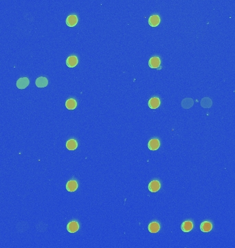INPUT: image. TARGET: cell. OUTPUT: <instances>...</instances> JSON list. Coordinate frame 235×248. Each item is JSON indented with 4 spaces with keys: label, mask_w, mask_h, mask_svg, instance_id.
Masks as SVG:
<instances>
[{
    "label": "cell",
    "mask_w": 235,
    "mask_h": 248,
    "mask_svg": "<svg viewBox=\"0 0 235 248\" xmlns=\"http://www.w3.org/2000/svg\"><path fill=\"white\" fill-rule=\"evenodd\" d=\"M30 81L27 77H23L19 79L17 81V87L19 89H24L29 85Z\"/></svg>",
    "instance_id": "obj_1"
},
{
    "label": "cell",
    "mask_w": 235,
    "mask_h": 248,
    "mask_svg": "<svg viewBox=\"0 0 235 248\" xmlns=\"http://www.w3.org/2000/svg\"><path fill=\"white\" fill-rule=\"evenodd\" d=\"M160 183L158 181H152L149 185V190L151 192H156L160 189Z\"/></svg>",
    "instance_id": "obj_2"
},
{
    "label": "cell",
    "mask_w": 235,
    "mask_h": 248,
    "mask_svg": "<svg viewBox=\"0 0 235 248\" xmlns=\"http://www.w3.org/2000/svg\"><path fill=\"white\" fill-rule=\"evenodd\" d=\"M193 228V223L190 221H186L182 223L181 225V229L184 232H189Z\"/></svg>",
    "instance_id": "obj_3"
},
{
    "label": "cell",
    "mask_w": 235,
    "mask_h": 248,
    "mask_svg": "<svg viewBox=\"0 0 235 248\" xmlns=\"http://www.w3.org/2000/svg\"><path fill=\"white\" fill-rule=\"evenodd\" d=\"M67 229L70 233L76 232L79 229V224L76 221H71L68 223Z\"/></svg>",
    "instance_id": "obj_4"
},
{
    "label": "cell",
    "mask_w": 235,
    "mask_h": 248,
    "mask_svg": "<svg viewBox=\"0 0 235 248\" xmlns=\"http://www.w3.org/2000/svg\"><path fill=\"white\" fill-rule=\"evenodd\" d=\"M159 145H160V143L159 141L157 139H153L151 141H149V143H148V147L151 150H156L159 148Z\"/></svg>",
    "instance_id": "obj_5"
},
{
    "label": "cell",
    "mask_w": 235,
    "mask_h": 248,
    "mask_svg": "<svg viewBox=\"0 0 235 248\" xmlns=\"http://www.w3.org/2000/svg\"><path fill=\"white\" fill-rule=\"evenodd\" d=\"M213 229V225L209 221L202 222L200 225V230L203 232H209Z\"/></svg>",
    "instance_id": "obj_6"
},
{
    "label": "cell",
    "mask_w": 235,
    "mask_h": 248,
    "mask_svg": "<svg viewBox=\"0 0 235 248\" xmlns=\"http://www.w3.org/2000/svg\"><path fill=\"white\" fill-rule=\"evenodd\" d=\"M48 79L44 77L37 78L36 81H35V84H36V86L37 87H39V88H44V87H46L47 85H48Z\"/></svg>",
    "instance_id": "obj_7"
},
{
    "label": "cell",
    "mask_w": 235,
    "mask_h": 248,
    "mask_svg": "<svg viewBox=\"0 0 235 248\" xmlns=\"http://www.w3.org/2000/svg\"><path fill=\"white\" fill-rule=\"evenodd\" d=\"M77 23H78V18H77V17L75 15H72L67 17L66 20V23L68 26L73 27L74 26H76Z\"/></svg>",
    "instance_id": "obj_8"
},
{
    "label": "cell",
    "mask_w": 235,
    "mask_h": 248,
    "mask_svg": "<svg viewBox=\"0 0 235 248\" xmlns=\"http://www.w3.org/2000/svg\"><path fill=\"white\" fill-rule=\"evenodd\" d=\"M160 105V100L157 97H153L149 101V106L151 109H156Z\"/></svg>",
    "instance_id": "obj_9"
},
{
    "label": "cell",
    "mask_w": 235,
    "mask_h": 248,
    "mask_svg": "<svg viewBox=\"0 0 235 248\" xmlns=\"http://www.w3.org/2000/svg\"><path fill=\"white\" fill-rule=\"evenodd\" d=\"M159 22H160V18H159V17L158 15H154L150 17L149 20V23L151 26L156 27L157 26L159 25Z\"/></svg>",
    "instance_id": "obj_10"
},
{
    "label": "cell",
    "mask_w": 235,
    "mask_h": 248,
    "mask_svg": "<svg viewBox=\"0 0 235 248\" xmlns=\"http://www.w3.org/2000/svg\"><path fill=\"white\" fill-rule=\"evenodd\" d=\"M78 63V59L76 56H70L67 59L66 64L70 68H74Z\"/></svg>",
    "instance_id": "obj_11"
},
{
    "label": "cell",
    "mask_w": 235,
    "mask_h": 248,
    "mask_svg": "<svg viewBox=\"0 0 235 248\" xmlns=\"http://www.w3.org/2000/svg\"><path fill=\"white\" fill-rule=\"evenodd\" d=\"M149 65L151 68H157L160 66V60L157 57H153L149 60Z\"/></svg>",
    "instance_id": "obj_12"
},
{
    "label": "cell",
    "mask_w": 235,
    "mask_h": 248,
    "mask_svg": "<svg viewBox=\"0 0 235 248\" xmlns=\"http://www.w3.org/2000/svg\"><path fill=\"white\" fill-rule=\"evenodd\" d=\"M78 188V183L77 182L74 180H72L68 181V183L66 185V189L69 192H74Z\"/></svg>",
    "instance_id": "obj_13"
},
{
    "label": "cell",
    "mask_w": 235,
    "mask_h": 248,
    "mask_svg": "<svg viewBox=\"0 0 235 248\" xmlns=\"http://www.w3.org/2000/svg\"><path fill=\"white\" fill-rule=\"evenodd\" d=\"M149 231L151 233H157L160 230V225L157 222H152L149 225Z\"/></svg>",
    "instance_id": "obj_14"
},
{
    "label": "cell",
    "mask_w": 235,
    "mask_h": 248,
    "mask_svg": "<svg viewBox=\"0 0 235 248\" xmlns=\"http://www.w3.org/2000/svg\"><path fill=\"white\" fill-rule=\"evenodd\" d=\"M77 103L75 99H70L65 102V106L67 109L69 110H74L76 108Z\"/></svg>",
    "instance_id": "obj_15"
},
{
    "label": "cell",
    "mask_w": 235,
    "mask_h": 248,
    "mask_svg": "<svg viewBox=\"0 0 235 248\" xmlns=\"http://www.w3.org/2000/svg\"><path fill=\"white\" fill-rule=\"evenodd\" d=\"M77 146H78V143L74 139H70V140L67 141L66 143V147L70 150H74L75 149H76Z\"/></svg>",
    "instance_id": "obj_16"
}]
</instances>
